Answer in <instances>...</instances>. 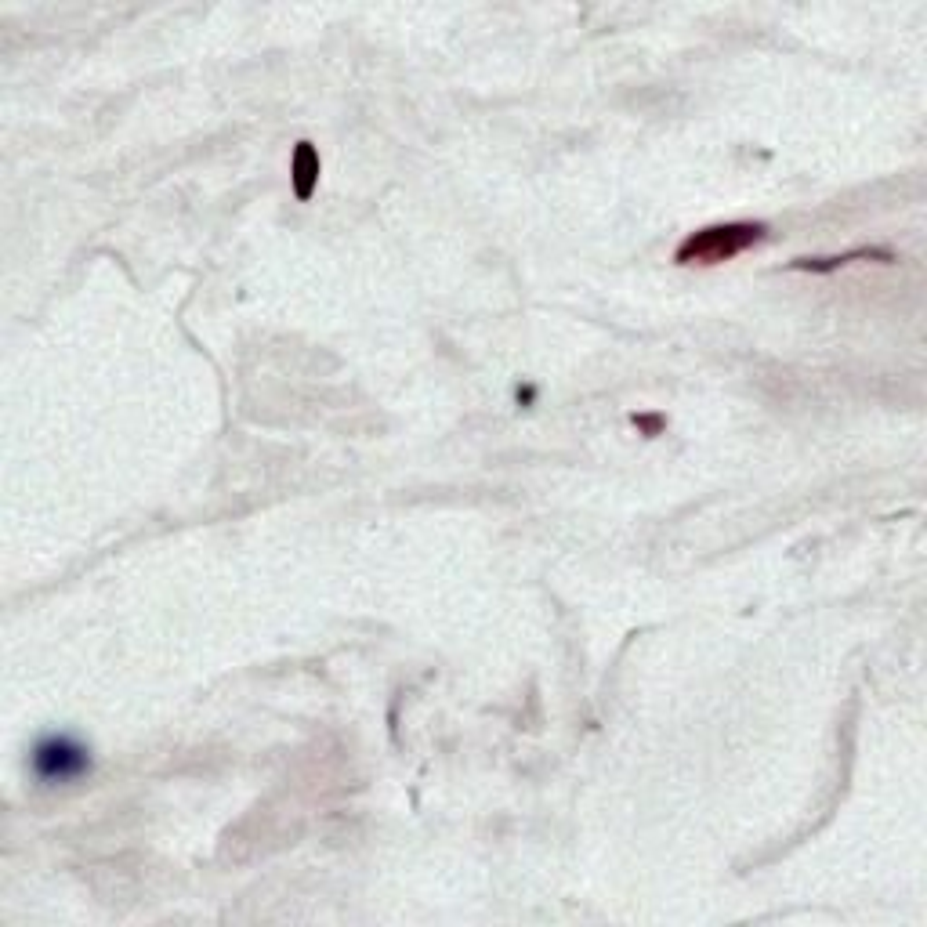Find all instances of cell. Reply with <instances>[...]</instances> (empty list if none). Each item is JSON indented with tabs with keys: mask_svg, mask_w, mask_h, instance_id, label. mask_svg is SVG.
Listing matches in <instances>:
<instances>
[{
	"mask_svg": "<svg viewBox=\"0 0 927 927\" xmlns=\"http://www.w3.org/2000/svg\"><path fill=\"white\" fill-rule=\"evenodd\" d=\"M319 174H323V163L312 142H297L294 156H290V185H294L297 200H312L319 189Z\"/></svg>",
	"mask_w": 927,
	"mask_h": 927,
	"instance_id": "obj_3",
	"label": "cell"
},
{
	"mask_svg": "<svg viewBox=\"0 0 927 927\" xmlns=\"http://www.w3.org/2000/svg\"><path fill=\"white\" fill-rule=\"evenodd\" d=\"M634 424H638V431H645V435L652 439V435H660L667 421H663L660 413H634Z\"/></svg>",
	"mask_w": 927,
	"mask_h": 927,
	"instance_id": "obj_5",
	"label": "cell"
},
{
	"mask_svg": "<svg viewBox=\"0 0 927 927\" xmlns=\"http://www.w3.org/2000/svg\"><path fill=\"white\" fill-rule=\"evenodd\" d=\"M765 225L761 221H725V225H707V229L692 232L678 247L674 261L678 265H721L732 261L736 254L750 250L754 243L765 239Z\"/></svg>",
	"mask_w": 927,
	"mask_h": 927,
	"instance_id": "obj_2",
	"label": "cell"
},
{
	"mask_svg": "<svg viewBox=\"0 0 927 927\" xmlns=\"http://www.w3.org/2000/svg\"><path fill=\"white\" fill-rule=\"evenodd\" d=\"M851 261H891V250H851L841 258H815V261H797L804 272H833V268L851 265Z\"/></svg>",
	"mask_w": 927,
	"mask_h": 927,
	"instance_id": "obj_4",
	"label": "cell"
},
{
	"mask_svg": "<svg viewBox=\"0 0 927 927\" xmlns=\"http://www.w3.org/2000/svg\"><path fill=\"white\" fill-rule=\"evenodd\" d=\"M515 399H518V406H529V402L536 399V388H533V384H526V388H518Z\"/></svg>",
	"mask_w": 927,
	"mask_h": 927,
	"instance_id": "obj_6",
	"label": "cell"
},
{
	"mask_svg": "<svg viewBox=\"0 0 927 927\" xmlns=\"http://www.w3.org/2000/svg\"><path fill=\"white\" fill-rule=\"evenodd\" d=\"M91 768H95L91 746L69 732H48L29 750V772L40 786H73L87 779Z\"/></svg>",
	"mask_w": 927,
	"mask_h": 927,
	"instance_id": "obj_1",
	"label": "cell"
}]
</instances>
